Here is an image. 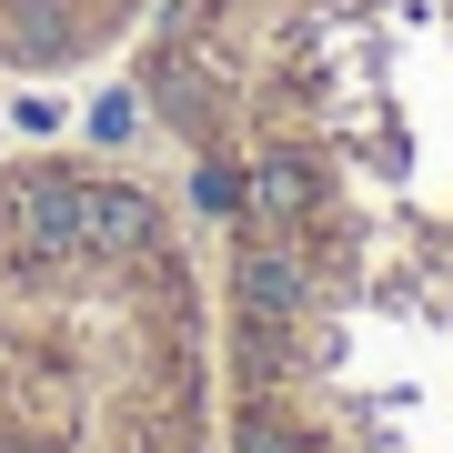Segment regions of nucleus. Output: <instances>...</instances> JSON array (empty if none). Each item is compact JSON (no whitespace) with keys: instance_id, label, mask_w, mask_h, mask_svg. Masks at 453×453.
Returning a JSON list of instances; mask_svg holds the SVG:
<instances>
[{"instance_id":"obj_2","label":"nucleus","mask_w":453,"mask_h":453,"mask_svg":"<svg viewBox=\"0 0 453 453\" xmlns=\"http://www.w3.org/2000/svg\"><path fill=\"white\" fill-rule=\"evenodd\" d=\"M172 0H0V71L50 81V71H81L101 50L142 41Z\"/></svg>"},{"instance_id":"obj_1","label":"nucleus","mask_w":453,"mask_h":453,"mask_svg":"<svg viewBox=\"0 0 453 453\" xmlns=\"http://www.w3.org/2000/svg\"><path fill=\"white\" fill-rule=\"evenodd\" d=\"M0 453H222L181 211L121 162H0Z\"/></svg>"}]
</instances>
